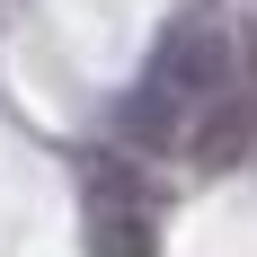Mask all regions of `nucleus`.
<instances>
[{"mask_svg": "<svg viewBox=\"0 0 257 257\" xmlns=\"http://www.w3.org/2000/svg\"><path fill=\"white\" fill-rule=\"evenodd\" d=\"M231 18H213V9H186L169 36L151 45V71L124 89V106H115V133L124 142H142V151H178L186 142V115L195 106L222 98V80H231Z\"/></svg>", "mask_w": 257, "mask_h": 257, "instance_id": "f257e3e1", "label": "nucleus"}, {"mask_svg": "<svg viewBox=\"0 0 257 257\" xmlns=\"http://www.w3.org/2000/svg\"><path fill=\"white\" fill-rule=\"evenodd\" d=\"M80 222H89V257H151V204L106 151L80 160Z\"/></svg>", "mask_w": 257, "mask_h": 257, "instance_id": "f03ea898", "label": "nucleus"}, {"mask_svg": "<svg viewBox=\"0 0 257 257\" xmlns=\"http://www.w3.org/2000/svg\"><path fill=\"white\" fill-rule=\"evenodd\" d=\"M248 142H257V106H248V98H231V115H213V124L195 133V160H239Z\"/></svg>", "mask_w": 257, "mask_h": 257, "instance_id": "7ed1b4c3", "label": "nucleus"}]
</instances>
